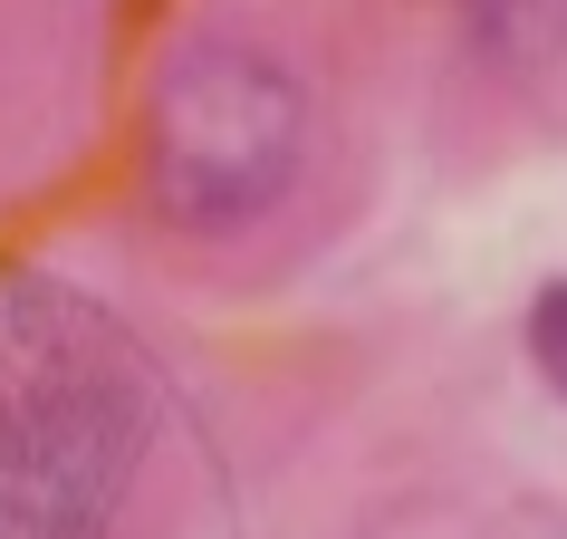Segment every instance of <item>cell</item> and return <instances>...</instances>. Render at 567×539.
I'll return each instance as SVG.
<instances>
[{"label":"cell","instance_id":"6da1fadb","mask_svg":"<svg viewBox=\"0 0 567 539\" xmlns=\"http://www.w3.org/2000/svg\"><path fill=\"white\" fill-rule=\"evenodd\" d=\"M308 154V88L260 39H193L154 78L145 116V193L183 232L260 222Z\"/></svg>","mask_w":567,"mask_h":539},{"label":"cell","instance_id":"7a4b0ae2","mask_svg":"<svg viewBox=\"0 0 567 539\" xmlns=\"http://www.w3.org/2000/svg\"><path fill=\"white\" fill-rule=\"evenodd\" d=\"M145 415L116 386V366L59 357L0 434V530L10 539H96L135 472Z\"/></svg>","mask_w":567,"mask_h":539},{"label":"cell","instance_id":"3957f363","mask_svg":"<svg viewBox=\"0 0 567 539\" xmlns=\"http://www.w3.org/2000/svg\"><path fill=\"white\" fill-rule=\"evenodd\" d=\"M462 39L491 68H509V78L558 68L567 59V0H462Z\"/></svg>","mask_w":567,"mask_h":539},{"label":"cell","instance_id":"277c9868","mask_svg":"<svg viewBox=\"0 0 567 539\" xmlns=\"http://www.w3.org/2000/svg\"><path fill=\"white\" fill-rule=\"evenodd\" d=\"M529 357L548 376V395H567V279H548L529 299Z\"/></svg>","mask_w":567,"mask_h":539}]
</instances>
